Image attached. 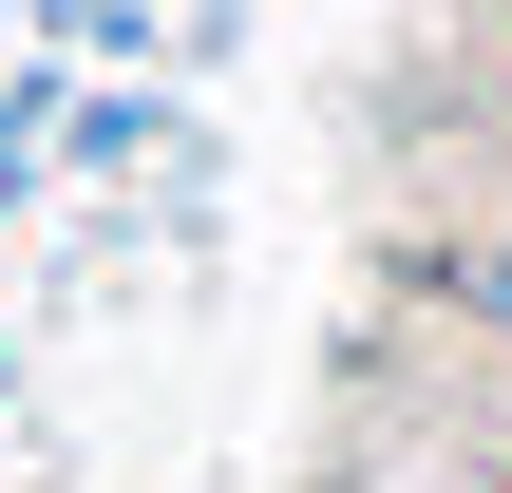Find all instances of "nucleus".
Masks as SVG:
<instances>
[{"label": "nucleus", "mask_w": 512, "mask_h": 493, "mask_svg": "<svg viewBox=\"0 0 512 493\" xmlns=\"http://www.w3.org/2000/svg\"><path fill=\"white\" fill-rule=\"evenodd\" d=\"M456 304H475V323L512 342V247H475V266H456Z\"/></svg>", "instance_id": "1"}]
</instances>
